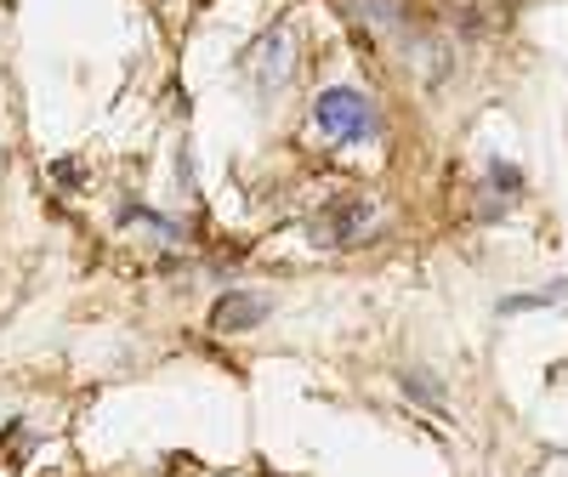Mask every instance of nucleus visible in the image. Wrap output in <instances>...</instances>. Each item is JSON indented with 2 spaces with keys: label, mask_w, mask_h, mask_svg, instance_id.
<instances>
[{
  "label": "nucleus",
  "mask_w": 568,
  "mask_h": 477,
  "mask_svg": "<svg viewBox=\"0 0 568 477\" xmlns=\"http://www.w3.org/2000/svg\"><path fill=\"white\" fill-rule=\"evenodd\" d=\"M313 120H318V131H324V136H336V142H358V136H369V131H375V103H369V98H358V91H347V85H336V91H324V98L313 103Z\"/></svg>",
  "instance_id": "1"
},
{
  "label": "nucleus",
  "mask_w": 568,
  "mask_h": 477,
  "mask_svg": "<svg viewBox=\"0 0 568 477\" xmlns=\"http://www.w3.org/2000/svg\"><path fill=\"white\" fill-rule=\"evenodd\" d=\"M369 222H375V200H342V205H329L313 222V238L324 251H342V245H353L358 233H369Z\"/></svg>",
  "instance_id": "2"
},
{
  "label": "nucleus",
  "mask_w": 568,
  "mask_h": 477,
  "mask_svg": "<svg viewBox=\"0 0 568 477\" xmlns=\"http://www.w3.org/2000/svg\"><path fill=\"white\" fill-rule=\"evenodd\" d=\"M291 29H273L262 40V52H256V85H284V74H291Z\"/></svg>",
  "instance_id": "3"
},
{
  "label": "nucleus",
  "mask_w": 568,
  "mask_h": 477,
  "mask_svg": "<svg viewBox=\"0 0 568 477\" xmlns=\"http://www.w3.org/2000/svg\"><path fill=\"white\" fill-rule=\"evenodd\" d=\"M267 318V302L262 296H222L216 302V329H251V324H262Z\"/></svg>",
  "instance_id": "4"
},
{
  "label": "nucleus",
  "mask_w": 568,
  "mask_h": 477,
  "mask_svg": "<svg viewBox=\"0 0 568 477\" xmlns=\"http://www.w3.org/2000/svg\"><path fill=\"white\" fill-rule=\"evenodd\" d=\"M222 477H245V471H222Z\"/></svg>",
  "instance_id": "5"
}]
</instances>
